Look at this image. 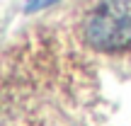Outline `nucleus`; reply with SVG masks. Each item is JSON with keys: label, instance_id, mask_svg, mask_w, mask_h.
Masks as SVG:
<instances>
[{"label": "nucleus", "instance_id": "f257e3e1", "mask_svg": "<svg viewBox=\"0 0 131 126\" xmlns=\"http://www.w3.org/2000/svg\"><path fill=\"white\" fill-rule=\"evenodd\" d=\"M83 37L97 51L131 49V0H100L83 22Z\"/></svg>", "mask_w": 131, "mask_h": 126}, {"label": "nucleus", "instance_id": "f03ea898", "mask_svg": "<svg viewBox=\"0 0 131 126\" xmlns=\"http://www.w3.org/2000/svg\"><path fill=\"white\" fill-rule=\"evenodd\" d=\"M51 3H56V0H27V10H39V7H46Z\"/></svg>", "mask_w": 131, "mask_h": 126}]
</instances>
